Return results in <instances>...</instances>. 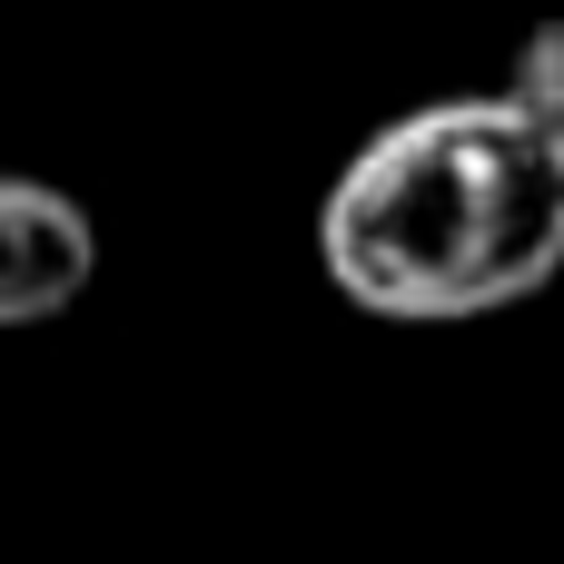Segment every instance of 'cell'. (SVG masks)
<instances>
[{
  "label": "cell",
  "instance_id": "1",
  "mask_svg": "<svg viewBox=\"0 0 564 564\" xmlns=\"http://www.w3.org/2000/svg\"><path fill=\"white\" fill-rule=\"evenodd\" d=\"M327 288L397 327L525 307L564 268V129L525 99H426L387 119L317 208Z\"/></svg>",
  "mask_w": 564,
  "mask_h": 564
},
{
  "label": "cell",
  "instance_id": "3",
  "mask_svg": "<svg viewBox=\"0 0 564 564\" xmlns=\"http://www.w3.org/2000/svg\"><path fill=\"white\" fill-rule=\"evenodd\" d=\"M506 99H525L545 129H564V20H535L516 40V69H506Z\"/></svg>",
  "mask_w": 564,
  "mask_h": 564
},
{
  "label": "cell",
  "instance_id": "2",
  "mask_svg": "<svg viewBox=\"0 0 564 564\" xmlns=\"http://www.w3.org/2000/svg\"><path fill=\"white\" fill-rule=\"evenodd\" d=\"M89 268H99L89 208L50 178L0 169V327H40V317L79 307Z\"/></svg>",
  "mask_w": 564,
  "mask_h": 564
}]
</instances>
